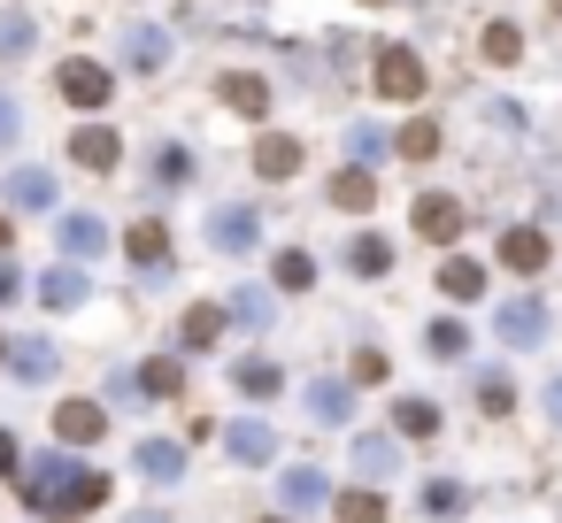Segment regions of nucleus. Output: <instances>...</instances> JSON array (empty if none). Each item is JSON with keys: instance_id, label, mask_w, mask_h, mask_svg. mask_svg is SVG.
Wrapping results in <instances>:
<instances>
[{"instance_id": "obj_1", "label": "nucleus", "mask_w": 562, "mask_h": 523, "mask_svg": "<svg viewBox=\"0 0 562 523\" xmlns=\"http://www.w3.org/2000/svg\"><path fill=\"white\" fill-rule=\"evenodd\" d=\"M24 485H32V508H47V515H86V508H101V492H109L101 469H78V462H63V454H40V462L24 469Z\"/></svg>"}, {"instance_id": "obj_2", "label": "nucleus", "mask_w": 562, "mask_h": 523, "mask_svg": "<svg viewBox=\"0 0 562 523\" xmlns=\"http://www.w3.org/2000/svg\"><path fill=\"white\" fill-rule=\"evenodd\" d=\"M262 239V216L247 208V201H224V208H209V247L216 254H247Z\"/></svg>"}, {"instance_id": "obj_3", "label": "nucleus", "mask_w": 562, "mask_h": 523, "mask_svg": "<svg viewBox=\"0 0 562 523\" xmlns=\"http://www.w3.org/2000/svg\"><path fill=\"white\" fill-rule=\"evenodd\" d=\"M493 331H501V346H539L547 339V300H531V293L501 300L493 308Z\"/></svg>"}, {"instance_id": "obj_4", "label": "nucleus", "mask_w": 562, "mask_h": 523, "mask_svg": "<svg viewBox=\"0 0 562 523\" xmlns=\"http://www.w3.org/2000/svg\"><path fill=\"white\" fill-rule=\"evenodd\" d=\"M324 492H331V477H324L316 462H301V469H285V477H278V508H285V515H316V508H324Z\"/></svg>"}, {"instance_id": "obj_5", "label": "nucleus", "mask_w": 562, "mask_h": 523, "mask_svg": "<svg viewBox=\"0 0 562 523\" xmlns=\"http://www.w3.org/2000/svg\"><path fill=\"white\" fill-rule=\"evenodd\" d=\"M378 93H385V101H416V93H424V62H416L408 47H385V55H378Z\"/></svg>"}, {"instance_id": "obj_6", "label": "nucleus", "mask_w": 562, "mask_h": 523, "mask_svg": "<svg viewBox=\"0 0 562 523\" xmlns=\"http://www.w3.org/2000/svg\"><path fill=\"white\" fill-rule=\"evenodd\" d=\"M109 93H116V78L101 62H63V101L70 109H109Z\"/></svg>"}, {"instance_id": "obj_7", "label": "nucleus", "mask_w": 562, "mask_h": 523, "mask_svg": "<svg viewBox=\"0 0 562 523\" xmlns=\"http://www.w3.org/2000/svg\"><path fill=\"white\" fill-rule=\"evenodd\" d=\"M101 431H109L101 400H63V408H55V439H63V446H93Z\"/></svg>"}, {"instance_id": "obj_8", "label": "nucleus", "mask_w": 562, "mask_h": 523, "mask_svg": "<svg viewBox=\"0 0 562 523\" xmlns=\"http://www.w3.org/2000/svg\"><path fill=\"white\" fill-rule=\"evenodd\" d=\"M224 446H232V462H270V454H278V431H270L262 416H239V423L224 431Z\"/></svg>"}, {"instance_id": "obj_9", "label": "nucleus", "mask_w": 562, "mask_h": 523, "mask_svg": "<svg viewBox=\"0 0 562 523\" xmlns=\"http://www.w3.org/2000/svg\"><path fill=\"white\" fill-rule=\"evenodd\" d=\"M132 462H139V477H155V485H178V477H186V446H178V439H139Z\"/></svg>"}, {"instance_id": "obj_10", "label": "nucleus", "mask_w": 562, "mask_h": 523, "mask_svg": "<svg viewBox=\"0 0 562 523\" xmlns=\"http://www.w3.org/2000/svg\"><path fill=\"white\" fill-rule=\"evenodd\" d=\"M355 469H362V485H385V477L401 469V446H393L385 431H362V439H355Z\"/></svg>"}, {"instance_id": "obj_11", "label": "nucleus", "mask_w": 562, "mask_h": 523, "mask_svg": "<svg viewBox=\"0 0 562 523\" xmlns=\"http://www.w3.org/2000/svg\"><path fill=\"white\" fill-rule=\"evenodd\" d=\"M70 155H78L86 170H116V162H124V139H116L109 124H86V132L70 139Z\"/></svg>"}, {"instance_id": "obj_12", "label": "nucleus", "mask_w": 562, "mask_h": 523, "mask_svg": "<svg viewBox=\"0 0 562 523\" xmlns=\"http://www.w3.org/2000/svg\"><path fill=\"white\" fill-rule=\"evenodd\" d=\"M416 231H424L431 247H447V239L462 231V208H454L447 193H424V201H416Z\"/></svg>"}, {"instance_id": "obj_13", "label": "nucleus", "mask_w": 562, "mask_h": 523, "mask_svg": "<svg viewBox=\"0 0 562 523\" xmlns=\"http://www.w3.org/2000/svg\"><path fill=\"white\" fill-rule=\"evenodd\" d=\"M101 247H109V224H101V216H86V208L63 216V254H70V262H93Z\"/></svg>"}, {"instance_id": "obj_14", "label": "nucleus", "mask_w": 562, "mask_h": 523, "mask_svg": "<svg viewBox=\"0 0 562 523\" xmlns=\"http://www.w3.org/2000/svg\"><path fill=\"white\" fill-rule=\"evenodd\" d=\"M124 55H132V70H162V62H170V32H155V24H124Z\"/></svg>"}, {"instance_id": "obj_15", "label": "nucleus", "mask_w": 562, "mask_h": 523, "mask_svg": "<svg viewBox=\"0 0 562 523\" xmlns=\"http://www.w3.org/2000/svg\"><path fill=\"white\" fill-rule=\"evenodd\" d=\"M255 170H262V178H293V170H301V139L262 132V139H255Z\"/></svg>"}, {"instance_id": "obj_16", "label": "nucleus", "mask_w": 562, "mask_h": 523, "mask_svg": "<svg viewBox=\"0 0 562 523\" xmlns=\"http://www.w3.org/2000/svg\"><path fill=\"white\" fill-rule=\"evenodd\" d=\"M501 262H508V270H524V277H531V270H547V231L516 224V231L501 239Z\"/></svg>"}, {"instance_id": "obj_17", "label": "nucleus", "mask_w": 562, "mask_h": 523, "mask_svg": "<svg viewBox=\"0 0 562 523\" xmlns=\"http://www.w3.org/2000/svg\"><path fill=\"white\" fill-rule=\"evenodd\" d=\"M86 293H93V285H86V270H78V262H70V270L55 262V270L40 277V300H47V308H86Z\"/></svg>"}, {"instance_id": "obj_18", "label": "nucleus", "mask_w": 562, "mask_h": 523, "mask_svg": "<svg viewBox=\"0 0 562 523\" xmlns=\"http://www.w3.org/2000/svg\"><path fill=\"white\" fill-rule=\"evenodd\" d=\"M124 247H132V262H139V270H170V231H162V224H132V231H124Z\"/></svg>"}, {"instance_id": "obj_19", "label": "nucleus", "mask_w": 562, "mask_h": 523, "mask_svg": "<svg viewBox=\"0 0 562 523\" xmlns=\"http://www.w3.org/2000/svg\"><path fill=\"white\" fill-rule=\"evenodd\" d=\"M224 316H232V323H247V331H262V323L278 316V308H270V285H239V293L224 300Z\"/></svg>"}, {"instance_id": "obj_20", "label": "nucleus", "mask_w": 562, "mask_h": 523, "mask_svg": "<svg viewBox=\"0 0 562 523\" xmlns=\"http://www.w3.org/2000/svg\"><path fill=\"white\" fill-rule=\"evenodd\" d=\"M9 362H16V377H24V385H47V377H55V346H47V339H16V346H9Z\"/></svg>"}, {"instance_id": "obj_21", "label": "nucleus", "mask_w": 562, "mask_h": 523, "mask_svg": "<svg viewBox=\"0 0 562 523\" xmlns=\"http://www.w3.org/2000/svg\"><path fill=\"white\" fill-rule=\"evenodd\" d=\"M347 408H355V393H347L339 377H316V385H308V416H316V423H347Z\"/></svg>"}, {"instance_id": "obj_22", "label": "nucleus", "mask_w": 562, "mask_h": 523, "mask_svg": "<svg viewBox=\"0 0 562 523\" xmlns=\"http://www.w3.org/2000/svg\"><path fill=\"white\" fill-rule=\"evenodd\" d=\"M9 208H55V178L47 170H16L9 178Z\"/></svg>"}, {"instance_id": "obj_23", "label": "nucleus", "mask_w": 562, "mask_h": 523, "mask_svg": "<svg viewBox=\"0 0 562 523\" xmlns=\"http://www.w3.org/2000/svg\"><path fill=\"white\" fill-rule=\"evenodd\" d=\"M393 431H408V439H431V431H439V408H431L424 393H408V400H393Z\"/></svg>"}, {"instance_id": "obj_24", "label": "nucleus", "mask_w": 562, "mask_h": 523, "mask_svg": "<svg viewBox=\"0 0 562 523\" xmlns=\"http://www.w3.org/2000/svg\"><path fill=\"white\" fill-rule=\"evenodd\" d=\"M331 201H339V208H370V201H378V178H370V170H355V162H347V170H339V178H331Z\"/></svg>"}, {"instance_id": "obj_25", "label": "nucleus", "mask_w": 562, "mask_h": 523, "mask_svg": "<svg viewBox=\"0 0 562 523\" xmlns=\"http://www.w3.org/2000/svg\"><path fill=\"white\" fill-rule=\"evenodd\" d=\"M347 270H355V277H385V270H393V247L370 231V239H355V247H347Z\"/></svg>"}, {"instance_id": "obj_26", "label": "nucleus", "mask_w": 562, "mask_h": 523, "mask_svg": "<svg viewBox=\"0 0 562 523\" xmlns=\"http://www.w3.org/2000/svg\"><path fill=\"white\" fill-rule=\"evenodd\" d=\"M439 293H447V300H477V293H485V270H477V262H462V254H454V262H447V270H439Z\"/></svg>"}, {"instance_id": "obj_27", "label": "nucleus", "mask_w": 562, "mask_h": 523, "mask_svg": "<svg viewBox=\"0 0 562 523\" xmlns=\"http://www.w3.org/2000/svg\"><path fill=\"white\" fill-rule=\"evenodd\" d=\"M270 277H278V293H301V285H316V262H308V254H301V247H285V254H278V270H270Z\"/></svg>"}, {"instance_id": "obj_28", "label": "nucleus", "mask_w": 562, "mask_h": 523, "mask_svg": "<svg viewBox=\"0 0 562 523\" xmlns=\"http://www.w3.org/2000/svg\"><path fill=\"white\" fill-rule=\"evenodd\" d=\"M232 385H239V393H255V400H262V393H278V385H285V377H278V362H239V369H232Z\"/></svg>"}, {"instance_id": "obj_29", "label": "nucleus", "mask_w": 562, "mask_h": 523, "mask_svg": "<svg viewBox=\"0 0 562 523\" xmlns=\"http://www.w3.org/2000/svg\"><path fill=\"white\" fill-rule=\"evenodd\" d=\"M347 155H355V170H362V162L378 170V155H385V132H378V124H355V132H347Z\"/></svg>"}, {"instance_id": "obj_30", "label": "nucleus", "mask_w": 562, "mask_h": 523, "mask_svg": "<svg viewBox=\"0 0 562 523\" xmlns=\"http://www.w3.org/2000/svg\"><path fill=\"white\" fill-rule=\"evenodd\" d=\"M424 346H431V354H462V346H470V331H462L454 316H439V323H424Z\"/></svg>"}, {"instance_id": "obj_31", "label": "nucleus", "mask_w": 562, "mask_h": 523, "mask_svg": "<svg viewBox=\"0 0 562 523\" xmlns=\"http://www.w3.org/2000/svg\"><path fill=\"white\" fill-rule=\"evenodd\" d=\"M339 523H385V500L378 492H339Z\"/></svg>"}, {"instance_id": "obj_32", "label": "nucleus", "mask_w": 562, "mask_h": 523, "mask_svg": "<svg viewBox=\"0 0 562 523\" xmlns=\"http://www.w3.org/2000/svg\"><path fill=\"white\" fill-rule=\"evenodd\" d=\"M32 47V16L24 9H0V55H24Z\"/></svg>"}, {"instance_id": "obj_33", "label": "nucleus", "mask_w": 562, "mask_h": 523, "mask_svg": "<svg viewBox=\"0 0 562 523\" xmlns=\"http://www.w3.org/2000/svg\"><path fill=\"white\" fill-rule=\"evenodd\" d=\"M224 101H232V109H247V116H262V109H270V93H262L255 78H224Z\"/></svg>"}, {"instance_id": "obj_34", "label": "nucleus", "mask_w": 562, "mask_h": 523, "mask_svg": "<svg viewBox=\"0 0 562 523\" xmlns=\"http://www.w3.org/2000/svg\"><path fill=\"white\" fill-rule=\"evenodd\" d=\"M401 155H408V162H431V155H439V124H408V132H401Z\"/></svg>"}, {"instance_id": "obj_35", "label": "nucleus", "mask_w": 562, "mask_h": 523, "mask_svg": "<svg viewBox=\"0 0 562 523\" xmlns=\"http://www.w3.org/2000/svg\"><path fill=\"white\" fill-rule=\"evenodd\" d=\"M216 331H224V308H193L186 316V346H216Z\"/></svg>"}, {"instance_id": "obj_36", "label": "nucleus", "mask_w": 562, "mask_h": 523, "mask_svg": "<svg viewBox=\"0 0 562 523\" xmlns=\"http://www.w3.org/2000/svg\"><path fill=\"white\" fill-rule=\"evenodd\" d=\"M139 393H186V369L162 354V362H147V377H139Z\"/></svg>"}, {"instance_id": "obj_37", "label": "nucleus", "mask_w": 562, "mask_h": 523, "mask_svg": "<svg viewBox=\"0 0 562 523\" xmlns=\"http://www.w3.org/2000/svg\"><path fill=\"white\" fill-rule=\"evenodd\" d=\"M424 515H462V485H454V477L424 485Z\"/></svg>"}, {"instance_id": "obj_38", "label": "nucleus", "mask_w": 562, "mask_h": 523, "mask_svg": "<svg viewBox=\"0 0 562 523\" xmlns=\"http://www.w3.org/2000/svg\"><path fill=\"white\" fill-rule=\"evenodd\" d=\"M516 47H524L516 24H493V32H485V62H516Z\"/></svg>"}, {"instance_id": "obj_39", "label": "nucleus", "mask_w": 562, "mask_h": 523, "mask_svg": "<svg viewBox=\"0 0 562 523\" xmlns=\"http://www.w3.org/2000/svg\"><path fill=\"white\" fill-rule=\"evenodd\" d=\"M155 178H162V185H186V178H193V155H186V147H162V155H155Z\"/></svg>"}, {"instance_id": "obj_40", "label": "nucleus", "mask_w": 562, "mask_h": 523, "mask_svg": "<svg viewBox=\"0 0 562 523\" xmlns=\"http://www.w3.org/2000/svg\"><path fill=\"white\" fill-rule=\"evenodd\" d=\"M477 400H485V416H508V400H516V393H508V377H485V385H477Z\"/></svg>"}, {"instance_id": "obj_41", "label": "nucleus", "mask_w": 562, "mask_h": 523, "mask_svg": "<svg viewBox=\"0 0 562 523\" xmlns=\"http://www.w3.org/2000/svg\"><path fill=\"white\" fill-rule=\"evenodd\" d=\"M16 285H24V277H16V262H9V254H0V308H9V300H16Z\"/></svg>"}, {"instance_id": "obj_42", "label": "nucleus", "mask_w": 562, "mask_h": 523, "mask_svg": "<svg viewBox=\"0 0 562 523\" xmlns=\"http://www.w3.org/2000/svg\"><path fill=\"white\" fill-rule=\"evenodd\" d=\"M16 132H24V116H16V101H0V147H9Z\"/></svg>"}, {"instance_id": "obj_43", "label": "nucleus", "mask_w": 562, "mask_h": 523, "mask_svg": "<svg viewBox=\"0 0 562 523\" xmlns=\"http://www.w3.org/2000/svg\"><path fill=\"white\" fill-rule=\"evenodd\" d=\"M547 423H554V431H562V377H554V385H547Z\"/></svg>"}, {"instance_id": "obj_44", "label": "nucleus", "mask_w": 562, "mask_h": 523, "mask_svg": "<svg viewBox=\"0 0 562 523\" xmlns=\"http://www.w3.org/2000/svg\"><path fill=\"white\" fill-rule=\"evenodd\" d=\"M9 469H16V439H9V431H0V477H9Z\"/></svg>"}, {"instance_id": "obj_45", "label": "nucleus", "mask_w": 562, "mask_h": 523, "mask_svg": "<svg viewBox=\"0 0 562 523\" xmlns=\"http://www.w3.org/2000/svg\"><path fill=\"white\" fill-rule=\"evenodd\" d=\"M0 254H9V224H0Z\"/></svg>"}, {"instance_id": "obj_46", "label": "nucleus", "mask_w": 562, "mask_h": 523, "mask_svg": "<svg viewBox=\"0 0 562 523\" xmlns=\"http://www.w3.org/2000/svg\"><path fill=\"white\" fill-rule=\"evenodd\" d=\"M370 9H385V0H370Z\"/></svg>"}, {"instance_id": "obj_47", "label": "nucleus", "mask_w": 562, "mask_h": 523, "mask_svg": "<svg viewBox=\"0 0 562 523\" xmlns=\"http://www.w3.org/2000/svg\"><path fill=\"white\" fill-rule=\"evenodd\" d=\"M554 9H562V0H554Z\"/></svg>"}]
</instances>
